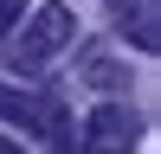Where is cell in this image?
Here are the masks:
<instances>
[{
  "label": "cell",
  "instance_id": "6da1fadb",
  "mask_svg": "<svg viewBox=\"0 0 161 154\" xmlns=\"http://www.w3.org/2000/svg\"><path fill=\"white\" fill-rule=\"evenodd\" d=\"M0 122L26 128V135H39L52 154H71V128H64V109L52 96H39V90H13L0 84Z\"/></svg>",
  "mask_w": 161,
  "mask_h": 154
},
{
  "label": "cell",
  "instance_id": "7a4b0ae2",
  "mask_svg": "<svg viewBox=\"0 0 161 154\" xmlns=\"http://www.w3.org/2000/svg\"><path fill=\"white\" fill-rule=\"evenodd\" d=\"M71 32H77V19H71V7H58V0H45V7L26 19V32H19V45H13V64H45V58H58L64 45H71Z\"/></svg>",
  "mask_w": 161,
  "mask_h": 154
},
{
  "label": "cell",
  "instance_id": "3957f363",
  "mask_svg": "<svg viewBox=\"0 0 161 154\" xmlns=\"http://www.w3.org/2000/svg\"><path fill=\"white\" fill-rule=\"evenodd\" d=\"M142 141V122L129 103H97L84 122V141H77V154H136Z\"/></svg>",
  "mask_w": 161,
  "mask_h": 154
},
{
  "label": "cell",
  "instance_id": "277c9868",
  "mask_svg": "<svg viewBox=\"0 0 161 154\" xmlns=\"http://www.w3.org/2000/svg\"><path fill=\"white\" fill-rule=\"evenodd\" d=\"M110 19L136 51H161V0H110Z\"/></svg>",
  "mask_w": 161,
  "mask_h": 154
},
{
  "label": "cell",
  "instance_id": "5b68a950",
  "mask_svg": "<svg viewBox=\"0 0 161 154\" xmlns=\"http://www.w3.org/2000/svg\"><path fill=\"white\" fill-rule=\"evenodd\" d=\"M84 84H97V90H123L129 71H116L110 51H84Z\"/></svg>",
  "mask_w": 161,
  "mask_h": 154
},
{
  "label": "cell",
  "instance_id": "8992f818",
  "mask_svg": "<svg viewBox=\"0 0 161 154\" xmlns=\"http://www.w3.org/2000/svg\"><path fill=\"white\" fill-rule=\"evenodd\" d=\"M26 7H32V0H0V38H7V32H13V26H19V19H26Z\"/></svg>",
  "mask_w": 161,
  "mask_h": 154
},
{
  "label": "cell",
  "instance_id": "52a82bcc",
  "mask_svg": "<svg viewBox=\"0 0 161 154\" xmlns=\"http://www.w3.org/2000/svg\"><path fill=\"white\" fill-rule=\"evenodd\" d=\"M0 154H26V148H19V141H7V135H0Z\"/></svg>",
  "mask_w": 161,
  "mask_h": 154
}]
</instances>
